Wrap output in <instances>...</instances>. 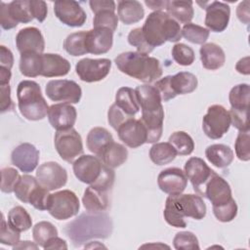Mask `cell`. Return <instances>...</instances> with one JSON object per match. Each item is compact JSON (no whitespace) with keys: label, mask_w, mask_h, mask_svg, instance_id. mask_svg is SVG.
<instances>
[{"label":"cell","mask_w":250,"mask_h":250,"mask_svg":"<svg viewBox=\"0 0 250 250\" xmlns=\"http://www.w3.org/2000/svg\"><path fill=\"white\" fill-rule=\"evenodd\" d=\"M47 97L53 102L63 104H78L82 96L80 86L73 80L57 79L50 80L45 89Z\"/></svg>","instance_id":"obj_12"},{"label":"cell","mask_w":250,"mask_h":250,"mask_svg":"<svg viewBox=\"0 0 250 250\" xmlns=\"http://www.w3.org/2000/svg\"><path fill=\"white\" fill-rule=\"evenodd\" d=\"M87 147L97 156L103 149L111 142H113L112 135L103 127H95L90 130L87 135Z\"/></svg>","instance_id":"obj_34"},{"label":"cell","mask_w":250,"mask_h":250,"mask_svg":"<svg viewBox=\"0 0 250 250\" xmlns=\"http://www.w3.org/2000/svg\"><path fill=\"white\" fill-rule=\"evenodd\" d=\"M138 104L142 109L141 121L146 128V143L153 144L159 141L163 131L164 110L162 100L154 85L144 84L135 89Z\"/></svg>","instance_id":"obj_1"},{"label":"cell","mask_w":250,"mask_h":250,"mask_svg":"<svg viewBox=\"0 0 250 250\" xmlns=\"http://www.w3.org/2000/svg\"><path fill=\"white\" fill-rule=\"evenodd\" d=\"M82 203L89 213L103 212L108 207V190L90 185L84 191Z\"/></svg>","instance_id":"obj_27"},{"label":"cell","mask_w":250,"mask_h":250,"mask_svg":"<svg viewBox=\"0 0 250 250\" xmlns=\"http://www.w3.org/2000/svg\"><path fill=\"white\" fill-rule=\"evenodd\" d=\"M117 107H119L126 115L134 117L140 110V105L138 104L135 90L129 87H121L118 89L115 95V103Z\"/></svg>","instance_id":"obj_33"},{"label":"cell","mask_w":250,"mask_h":250,"mask_svg":"<svg viewBox=\"0 0 250 250\" xmlns=\"http://www.w3.org/2000/svg\"><path fill=\"white\" fill-rule=\"evenodd\" d=\"M20 232L13 229L6 222L4 214H2L1 219V229H0V242L4 245L15 246L20 242Z\"/></svg>","instance_id":"obj_51"},{"label":"cell","mask_w":250,"mask_h":250,"mask_svg":"<svg viewBox=\"0 0 250 250\" xmlns=\"http://www.w3.org/2000/svg\"><path fill=\"white\" fill-rule=\"evenodd\" d=\"M142 31L145 39L152 48L161 46L167 41L178 42L182 38L180 23L163 11L150 13L142 27Z\"/></svg>","instance_id":"obj_4"},{"label":"cell","mask_w":250,"mask_h":250,"mask_svg":"<svg viewBox=\"0 0 250 250\" xmlns=\"http://www.w3.org/2000/svg\"><path fill=\"white\" fill-rule=\"evenodd\" d=\"M230 115V122L239 131H249L248 122V110H234L229 111Z\"/></svg>","instance_id":"obj_54"},{"label":"cell","mask_w":250,"mask_h":250,"mask_svg":"<svg viewBox=\"0 0 250 250\" xmlns=\"http://www.w3.org/2000/svg\"><path fill=\"white\" fill-rule=\"evenodd\" d=\"M133 118L128 115H126L115 104H111L108 112H107V120L109 125L116 131L120 125H122L126 120Z\"/></svg>","instance_id":"obj_53"},{"label":"cell","mask_w":250,"mask_h":250,"mask_svg":"<svg viewBox=\"0 0 250 250\" xmlns=\"http://www.w3.org/2000/svg\"><path fill=\"white\" fill-rule=\"evenodd\" d=\"M49 197L50 193L49 190L43 188L40 184L37 186V188L34 189L32 194L29 197L28 204H31L35 209L44 211L47 210L48 203H49Z\"/></svg>","instance_id":"obj_52"},{"label":"cell","mask_w":250,"mask_h":250,"mask_svg":"<svg viewBox=\"0 0 250 250\" xmlns=\"http://www.w3.org/2000/svg\"><path fill=\"white\" fill-rule=\"evenodd\" d=\"M158 188L165 193H182L188 185V178L180 168L172 167L162 170L157 177Z\"/></svg>","instance_id":"obj_22"},{"label":"cell","mask_w":250,"mask_h":250,"mask_svg":"<svg viewBox=\"0 0 250 250\" xmlns=\"http://www.w3.org/2000/svg\"><path fill=\"white\" fill-rule=\"evenodd\" d=\"M16 44L19 52L43 54L45 49V41L41 31L34 26L21 29L16 36Z\"/></svg>","instance_id":"obj_26"},{"label":"cell","mask_w":250,"mask_h":250,"mask_svg":"<svg viewBox=\"0 0 250 250\" xmlns=\"http://www.w3.org/2000/svg\"><path fill=\"white\" fill-rule=\"evenodd\" d=\"M92 12L95 14L93 20L94 27H105L115 31L118 24V18L114 11L115 2L112 0H92L89 2Z\"/></svg>","instance_id":"obj_17"},{"label":"cell","mask_w":250,"mask_h":250,"mask_svg":"<svg viewBox=\"0 0 250 250\" xmlns=\"http://www.w3.org/2000/svg\"><path fill=\"white\" fill-rule=\"evenodd\" d=\"M48 119L51 126L57 131L67 130L73 127L76 121V108L70 104H56L49 106Z\"/></svg>","instance_id":"obj_21"},{"label":"cell","mask_w":250,"mask_h":250,"mask_svg":"<svg viewBox=\"0 0 250 250\" xmlns=\"http://www.w3.org/2000/svg\"><path fill=\"white\" fill-rule=\"evenodd\" d=\"M7 222L13 229L19 232L26 231L32 226L30 215L21 206H16L9 211Z\"/></svg>","instance_id":"obj_39"},{"label":"cell","mask_w":250,"mask_h":250,"mask_svg":"<svg viewBox=\"0 0 250 250\" xmlns=\"http://www.w3.org/2000/svg\"><path fill=\"white\" fill-rule=\"evenodd\" d=\"M169 143L176 149L177 154L188 155L194 149V142L192 138L184 131L174 132L169 137Z\"/></svg>","instance_id":"obj_41"},{"label":"cell","mask_w":250,"mask_h":250,"mask_svg":"<svg viewBox=\"0 0 250 250\" xmlns=\"http://www.w3.org/2000/svg\"><path fill=\"white\" fill-rule=\"evenodd\" d=\"M0 62L2 67L11 69L14 64V56L10 49L5 47L4 45L0 46Z\"/></svg>","instance_id":"obj_57"},{"label":"cell","mask_w":250,"mask_h":250,"mask_svg":"<svg viewBox=\"0 0 250 250\" xmlns=\"http://www.w3.org/2000/svg\"><path fill=\"white\" fill-rule=\"evenodd\" d=\"M229 100L231 109L248 110L250 102V87L242 83L231 88L229 94Z\"/></svg>","instance_id":"obj_38"},{"label":"cell","mask_w":250,"mask_h":250,"mask_svg":"<svg viewBox=\"0 0 250 250\" xmlns=\"http://www.w3.org/2000/svg\"><path fill=\"white\" fill-rule=\"evenodd\" d=\"M39 185L37 179L30 175H22L16 186L15 194L16 197L23 203H28L29 197L34 191V189Z\"/></svg>","instance_id":"obj_43"},{"label":"cell","mask_w":250,"mask_h":250,"mask_svg":"<svg viewBox=\"0 0 250 250\" xmlns=\"http://www.w3.org/2000/svg\"><path fill=\"white\" fill-rule=\"evenodd\" d=\"M110 67L111 62L108 59L85 58L77 62L75 71L82 81L92 83L105 78L110 71Z\"/></svg>","instance_id":"obj_13"},{"label":"cell","mask_w":250,"mask_h":250,"mask_svg":"<svg viewBox=\"0 0 250 250\" xmlns=\"http://www.w3.org/2000/svg\"><path fill=\"white\" fill-rule=\"evenodd\" d=\"M202 196H205L213 206L225 204L232 198L229 183L215 172L205 184Z\"/></svg>","instance_id":"obj_20"},{"label":"cell","mask_w":250,"mask_h":250,"mask_svg":"<svg viewBox=\"0 0 250 250\" xmlns=\"http://www.w3.org/2000/svg\"><path fill=\"white\" fill-rule=\"evenodd\" d=\"M235 154L241 161H248L250 159V134L249 131H239L235 144Z\"/></svg>","instance_id":"obj_49"},{"label":"cell","mask_w":250,"mask_h":250,"mask_svg":"<svg viewBox=\"0 0 250 250\" xmlns=\"http://www.w3.org/2000/svg\"><path fill=\"white\" fill-rule=\"evenodd\" d=\"M172 57L178 64L184 66L192 64L195 60L193 50L184 43H177L173 46Z\"/></svg>","instance_id":"obj_45"},{"label":"cell","mask_w":250,"mask_h":250,"mask_svg":"<svg viewBox=\"0 0 250 250\" xmlns=\"http://www.w3.org/2000/svg\"><path fill=\"white\" fill-rule=\"evenodd\" d=\"M32 236L34 241L43 248L51 238L58 236V229L52 223L42 221L33 227Z\"/></svg>","instance_id":"obj_42"},{"label":"cell","mask_w":250,"mask_h":250,"mask_svg":"<svg viewBox=\"0 0 250 250\" xmlns=\"http://www.w3.org/2000/svg\"><path fill=\"white\" fill-rule=\"evenodd\" d=\"M11 160L21 172H32L39 161V150L29 143L21 144L12 151Z\"/></svg>","instance_id":"obj_25"},{"label":"cell","mask_w":250,"mask_h":250,"mask_svg":"<svg viewBox=\"0 0 250 250\" xmlns=\"http://www.w3.org/2000/svg\"><path fill=\"white\" fill-rule=\"evenodd\" d=\"M128 42L130 45L137 48V52L142 54L148 55L154 49L145 39L142 27H137L130 31V33L128 34Z\"/></svg>","instance_id":"obj_50"},{"label":"cell","mask_w":250,"mask_h":250,"mask_svg":"<svg viewBox=\"0 0 250 250\" xmlns=\"http://www.w3.org/2000/svg\"><path fill=\"white\" fill-rule=\"evenodd\" d=\"M19 172L13 167H5L1 169V191L11 193L15 191L16 186L20 179Z\"/></svg>","instance_id":"obj_47"},{"label":"cell","mask_w":250,"mask_h":250,"mask_svg":"<svg viewBox=\"0 0 250 250\" xmlns=\"http://www.w3.org/2000/svg\"><path fill=\"white\" fill-rule=\"evenodd\" d=\"M54 144L61 158L66 162H73L83 153L82 138L73 128L57 131Z\"/></svg>","instance_id":"obj_10"},{"label":"cell","mask_w":250,"mask_h":250,"mask_svg":"<svg viewBox=\"0 0 250 250\" xmlns=\"http://www.w3.org/2000/svg\"><path fill=\"white\" fill-rule=\"evenodd\" d=\"M201 63L204 68L217 70L225 64L226 55L224 50L215 43L203 44L199 50Z\"/></svg>","instance_id":"obj_29"},{"label":"cell","mask_w":250,"mask_h":250,"mask_svg":"<svg viewBox=\"0 0 250 250\" xmlns=\"http://www.w3.org/2000/svg\"><path fill=\"white\" fill-rule=\"evenodd\" d=\"M145 4L149 8L154 11H161L163 9H166L167 6V1H145Z\"/></svg>","instance_id":"obj_61"},{"label":"cell","mask_w":250,"mask_h":250,"mask_svg":"<svg viewBox=\"0 0 250 250\" xmlns=\"http://www.w3.org/2000/svg\"><path fill=\"white\" fill-rule=\"evenodd\" d=\"M56 17L65 25L70 27L82 26L87 19V15L80 4L72 0H58L54 4Z\"/></svg>","instance_id":"obj_16"},{"label":"cell","mask_w":250,"mask_h":250,"mask_svg":"<svg viewBox=\"0 0 250 250\" xmlns=\"http://www.w3.org/2000/svg\"><path fill=\"white\" fill-rule=\"evenodd\" d=\"M70 70V62L58 54H42L41 76L59 77L66 75Z\"/></svg>","instance_id":"obj_28"},{"label":"cell","mask_w":250,"mask_h":250,"mask_svg":"<svg viewBox=\"0 0 250 250\" xmlns=\"http://www.w3.org/2000/svg\"><path fill=\"white\" fill-rule=\"evenodd\" d=\"M197 78L194 74L188 71H181L175 75L165 76L154 83L158 90L161 100L168 102L178 95L192 93L197 88Z\"/></svg>","instance_id":"obj_7"},{"label":"cell","mask_w":250,"mask_h":250,"mask_svg":"<svg viewBox=\"0 0 250 250\" xmlns=\"http://www.w3.org/2000/svg\"><path fill=\"white\" fill-rule=\"evenodd\" d=\"M30 12L33 19H36L39 22H43L47 18V4L41 0H31L29 1Z\"/></svg>","instance_id":"obj_55"},{"label":"cell","mask_w":250,"mask_h":250,"mask_svg":"<svg viewBox=\"0 0 250 250\" xmlns=\"http://www.w3.org/2000/svg\"><path fill=\"white\" fill-rule=\"evenodd\" d=\"M11 76H12L11 69L0 66V85L9 84Z\"/></svg>","instance_id":"obj_62"},{"label":"cell","mask_w":250,"mask_h":250,"mask_svg":"<svg viewBox=\"0 0 250 250\" xmlns=\"http://www.w3.org/2000/svg\"><path fill=\"white\" fill-rule=\"evenodd\" d=\"M213 213L216 219L223 223H228L232 221L237 215V205L233 198H231L229 202L219 205L213 206Z\"/></svg>","instance_id":"obj_48"},{"label":"cell","mask_w":250,"mask_h":250,"mask_svg":"<svg viewBox=\"0 0 250 250\" xmlns=\"http://www.w3.org/2000/svg\"><path fill=\"white\" fill-rule=\"evenodd\" d=\"M87 31H78L73 32L67 35L63 41V48L69 55L73 57H78L87 54L85 47Z\"/></svg>","instance_id":"obj_40"},{"label":"cell","mask_w":250,"mask_h":250,"mask_svg":"<svg viewBox=\"0 0 250 250\" xmlns=\"http://www.w3.org/2000/svg\"><path fill=\"white\" fill-rule=\"evenodd\" d=\"M0 102H1V112L13 110L15 104L11 99V88L9 84L0 85Z\"/></svg>","instance_id":"obj_56"},{"label":"cell","mask_w":250,"mask_h":250,"mask_svg":"<svg viewBox=\"0 0 250 250\" xmlns=\"http://www.w3.org/2000/svg\"><path fill=\"white\" fill-rule=\"evenodd\" d=\"M39 245L36 242H31L28 240L20 241L17 245L13 246V249H38Z\"/></svg>","instance_id":"obj_63"},{"label":"cell","mask_w":250,"mask_h":250,"mask_svg":"<svg viewBox=\"0 0 250 250\" xmlns=\"http://www.w3.org/2000/svg\"><path fill=\"white\" fill-rule=\"evenodd\" d=\"M72 168L75 177L80 182L88 185H93L102 176L104 164L98 156L86 154L79 156L73 162Z\"/></svg>","instance_id":"obj_14"},{"label":"cell","mask_w":250,"mask_h":250,"mask_svg":"<svg viewBox=\"0 0 250 250\" xmlns=\"http://www.w3.org/2000/svg\"><path fill=\"white\" fill-rule=\"evenodd\" d=\"M113 43V31L105 27H94L86 33L85 47L87 53L102 55L107 53Z\"/></svg>","instance_id":"obj_23"},{"label":"cell","mask_w":250,"mask_h":250,"mask_svg":"<svg viewBox=\"0 0 250 250\" xmlns=\"http://www.w3.org/2000/svg\"><path fill=\"white\" fill-rule=\"evenodd\" d=\"M204 9L206 10L204 22L208 27V30L222 32L228 27L230 17V8L228 4L213 1Z\"/></svg>","instance_id":"obj_24"},{"label":"cell","mask_w":250,"mask_h":250,"mask_svg":"<svg viewBox=\"0 0 250 250\" xmlns=\"http://www.w3.org/2000/svg\"><path fill=\"white\" fill-rule=\"evenodd\" d=\"M107 167L114 169L121 166L128 158L127 148L114 141L109 143L98 156Z\"/></svg>","instance_id":"obj_30"},{"label":"cell","mask_w":250,"mask_h":250,"mask_svg":"<svg viewBox=\"0 0 250 250\" xmlns=\"http://www.w3.org/2000/svg\"><path fill=\"white\" fill-rule=\"evenodd\" d=\"M79 208L77 195L69 189H62L50 194L47 211L57 220H67L77 215Z\"/></svg>","instance_id":"obj_8"},{"label":"cell","mask_w":250,"mask_h":250,"mask_svg":"<svg viewBox=\"0 0 250 250\" xmlns=\"http://www.w3.org/2000/svg\"><path fill=\"white\" fill-rule=\"evenodd\" d=\"M235 69L237 70V72L241 73V74H245L248 75L250 73V67H249V57H245L240 59L236 65H235Z\"/></svg>","instance_id":"obj_60"},{"label":"cell","mask_w":250,"mask_h":250,"mask_svg":"<svg viewBox=\"0 0 250 250\" xmlns=\"http://www.w3.org/2000/svg\"><path fill=\"white\" fill-rule=\"evenodd\" d=\"M236 16L241 22H243L245 24L249 23L250 11H249V1L248 0H245L241 3H239V5L236 8Z\"/></svg>","instance_id":"obj_58"},{"label":"cell","mask_w":250,"mask_h":250,"mask_svg":"<svg viewBox=\"0 0 250 250\" xmlns=\"http://www.w3.org/2000/svg\"><path fill=\"white\" fill-rule=\"evenodd\" d=\"M117 14L119 20L123 23L133 24L140 21L144 18L145 11L139 1L125 0L118 2Z\"/></svg>","instance_id":"obj_32"},{"label":"cell","mask_w":250,"mask_h":250,"mask_svg":"<svg viewBox=\"0 0 250 250\" xmlns=\"http://www.w3.org/2000/svg\"><path fill=\"white\" fill-rule=\"evenodd\" d=\"M210 31L198 24L188 22L182 28V36L193 44H204L208 39Z\"/></svg>","instance_id":"obj_44"},{"label":"cell","mask_w":250,"mask_h":250,"mask_svg":"<svg viewBox=\"0 0 250 250\" xmlns=\"http://www.w3.org/2000/svg\"><path fill=\"white\" fill-rule=\"evenodd\" d=\"M42 69V54L23 53L21 54L20 71L26 77H36L41 75Z\"/></svg>","instance_id":"obj_36"},{"label":"cell","mask_w":250,"mask_h":250,"mask_svg":"<svg viewBox=\"0 0 250 250\" xmlns=\"http://www.w3.org/2000/svg\"><path fill=\"white\" fill-rule=\"evenodd\" d=\"M167 14L181 23H188L194 15L191 1H167Z\"/></svg>","instance_id":"obj_35"},{"label":"cell","mask_w":250,"mask_h":250,"mask_svg":"<svg viewBox=\"0 0 250 250\" xmlns=\"http://www.w3.org/2000/svg\"><path fill=\"white\" fill-rule=\"evenodd\" d=\"M205 156L208 161L217 168H226L232 162L234 154L232 149L223 144H214L205 149Z\"/></svg>","instance_id":"obj_31"},{"label":"cell","mask_w":250,"mask_h":250,"mask_svg":"<svg viewBox=\"0 0 250 250\" xmlns=\"http://www.w3.org/2000/svg\"><path fill=\"white\" fill-rule=\"evenodd\" d=\"M44 249H67V244L65 240L55 236L51 238L43 247Z\"/></svg>","instance_id":"obj_59"},{"label":"cell","mask_w":250,"mask_h":250,"mask_svg":"<svg viewBox=\"0 0 250 250\" xmlns=\"http://www.w3.org/2000/svg\"><path fill=\"white\" fill-rule=\"evenodd\" d=\"M177 156V151L168 143H155L149 149L150 160L156 165H165L172 162Z\"/></svg>","instance_id":"obj_37"},{"label":"cell","mask_w":250,"mask_h":250,"mask_svg":"<svg viewBox=\"0 0 250 250\" xmlns=\"http://www.w3.org/2000/svg\"><path fill=\"white\" fill-rule=\"evenodd\" d=\"M114 62L122 73L147 84L157 81L163 72L156 58L139 52L121 53L114 59Z\"/></svg>","instance_id":"obj_3"},{"label":"cell","mask_w":250,"mask_h":250,"mask_svg":"<svg viewBox=\"0 0 250 250\" xmlns=\"http://www.w3.org/2000/svg\"><path fill=\"white\" fill-rule=\"evenodd\" d=\"M33 20L30 12L29 1L16 0L10 3H1L0 23L4 29H12L19 22L27 23Z\"/></svg>","instance_id":"obj_11"},{"label":"cell","mask_w":250,"mask_h":250,"mask_svg":"<svg viewBox=\"0 0 250 250\" xmlns=\"http://www.w3.org/2000/svg\"><path fill=\"white\" fill-rule=\"evenodd\" d=\"M173 245L177 250L200 249L198 239L191 231H181L176 233L173 239Z\"/></svg>","instance_id":"obj_46"},{"label":"cell","mask_w":250,"mask_h":250,"mask_svg":"<svg viewBox=\"0 0 250 250\" xmlns=\"http://www.w3.org/2000/svg\"><path fill=\"white\" fill-rule=\"evenodd\" d=\"M112 223L106 214H82L79 218L66 225L67 236L78 244L93 237L105 238L110 235Z\"/></svg>","instance_id":"obj_5"},{"label":"cell","mask_w":250,"mask_h":250,"mask_svg":"<svg viewBox=\"0 0 250 250\" xmlns=\"http://www.w3.org/2000/svg\"><path fill=\"white\" fill-rule=\"evenodd\" d=\"M205 215L206 204L202 197L196 194H170L163 211L165 221L175 228H186V217L201 220Z\"/></svg>","instance_id":"obj_2"},{"label":"cell","mask_w":250,"mask_h":250,"mask_svg":"<svg viewBox=\"0 0 250 250\" xmlns=\"http://www.w3.org/2000/svg\"><path fill=\"white\" fill-rule=\"evenodd\" d=\"M119 139L129 147L136 148L147 141L146 128L141 119L130 118L116 130Z\"/></svg>","instance_id":"obj_18"},{"label":"cell","mask_w":250,"mask_h":250,"mask_svg":"<svg viewBox=\"0 0 250 250\" xmlns=\"http://www.w3.org/2000/svg\"><path fill=\"white\" fill-rule=\"evenodd\" d=\"M38 183L49 191L62 188L67 182V172L59 163L49 161L41 164L36 171Z\"/></svg>","instance_id":"obj_15"},{"label":"cell","mask_w":250,"mask_h":250,"mask_svg":"<svg viewBox=\"0 0 250 250\" xmlns=\"http://www.w3.org/2000/svg\"><path fill=\"white\" fill-rule=\"evenodd\" d=\"M185 174L190 181L193 189L199 195H202L203 188L207 181L213 175V171L204 161L199 157H190L185 164Z\"/></svg>","instance_id":"obj_19"},{"label":"cell","mask_w":250,"mask_h":250,"mask_svg":"<svg viewBox=\"0 0 250 250\" xmlns=\"http://www.w3.org/2000/svg\"><path fill=\"white\" fill-rule=\"evenodd\" d=\"M17 97L19 109L27 120H42L48 114L49 106L37 82L32 80L21 81L17 88Z\"/></svg>","instance_id":"obj_6"},{"label":"cell","mask_w":250,"mask_h":250,"mask_svg":"<svg viewBox=\"0 0 250 250\" xmlns=\"http://www.w3.org/2000/svg\"><path fill=\"white\" fill-rule=\"evenodd\" d=\"M230 124L229 112L221 104H212L203 116L202 129L208 138L218 140L229 131Z\"/></svg>","instance_id":"obj_9"}]
</instances>
